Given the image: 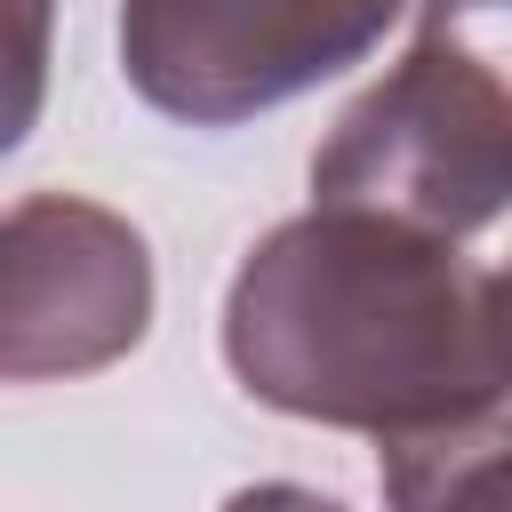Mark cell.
<instances>
[{
  "label": "cell",
  "instance_id": "8992f818",
  "mask_svg": "<svg viewBox=\"0 0 512 512\" xmlns=\"http://www.w3.org/2000/svg\"><path fill=\"white\" fill-rule=\"evenodd\" d=\"M224 512H344V504L304 488V480H256V488H232Z\"/></svg>",
  "mask_w": 512,
  "mask_h": 512
},
{
  "label": "cell",
  "instance_id": "277c9868",
  "mask_svg": "<svg viewBox=\"0 0 512 512\" xmlns=\"http://www.w3.org/2000/svg\"><path fill=\"white\" fill-rule=\"evenodd\" d=\"M152 248L80 192H24L0 232V368L8 384L88 376L144 344Z\"/></svg>",
  "mask_w": 512,
  "mask_h": 512
},
{
  "label": "cell",
  "instance_id": "6da1fadb",
  "mask_svg": "<svg viewBox=\"0 0 512 512\" xmlns=\"http://www.w3.org/2000/svg\"><path fill=\"white\" fill-rule=\"evenodd\" d=\"M224 368L248 400L384 448L504 400L488 272L440 232L320 200L240 256L224 288Z\"/></svg>",
  "mask_w": 512,
  "mask_h": 512
},
{
  "label": "cell",
  "instance_id": "5b68a950",
  "mask_svg": "<svg viewBox=\"0 0 512 512\" xmlns=\"http://www.w3.org/2000/svg\"><path fill=\"white\" fill-rule=\"evenodd\" d=\"M384 512H512V408L384 448Z\"/></svg>",
  "mask_w": 512,
  "mask_h": 512
},
{
  "label": "cell",
  "instance_id": "7a4b0ae2",
  "mask_svg": "<svg viewBox=\"0 0 512 512\" xmlns=\"http://www.w3.org/2000/svg\"><path fill=\"white\" fill-rule=\"evenodd\" d=\"M320 208L472 240L512 208V0H416L408 56L312 152Z\"/></svg>",
  "mask_w": 512,
  "mask_h": 512
},
{
  "label": "cell",
  "instance_id": "3957f363",
  "mask_svg": "<svg viewBox=\"0 0 512 512\" xmlns=\"http://www.w3.org/2000/svg\"><path fill=\"white\" fill-rule=\"evenodd\" d=\"M408 0H120L128 88L184 128H240L352 72Z\"/></svg>",
  "mask_w": 512,
  "mask_h": 512
},
{
  "label": "cell",
  "instance_id": "52a82bcc",
  "mask_svg": "<svg viewBox=\"0 0 512 512\" xmlns=\"http://www.w3.org/2000/svg\"><path fill=\"white\" fill-rule=\"evenodd\" d=\"M488 320H496V360H504V392H512V256L488 272Z\"/></svg>",
  "mask_w": 512,
  "mask_h": 512
}]
</instances>
